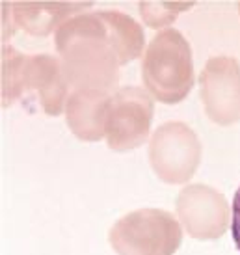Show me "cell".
Masks as SVG:
<instances>
[{"instance_id": "cell-10", "label": "cell", "mask_w": 240, "mask_h": 255, "mask_svg": "<svg viewBox=\"0 0 240 255\" xmlns=\"http://www.w3.org/2000/svg\"><path fill=\"white\" fill-rule=\"evenodd\" d=\"M90 6V2H11V17L15 28L45 37Z\"/></svg>"}, {"instance_id": "cell-1", "label": "cell", "mask_w": 240, "mask_h": 255, "mask_svg": "<svg viewBox=\"0 0 240 255\" xmlns=\"http://www.w3.org/2000/svg\"><path fill=\"white\" fill-rule=\"evenodd\" d=\"M114 11H90L64 22L54 34L65 78L73 90L110 93L120 80L121 41Z\"/></svg>"}, {"instance_id": "cell-6", "label": "cell", "mask_w": 240, "mask_h": 255, "mask_svg": "<svg viewBox=\"0 0 240 255\" xmlns=\"http://www.w3.org/2000/svg\"><path fill=\"white\" fill-rule=\"evenodd\" d=\"M175 211L184 231L198 241L220 239L231 220L226 196L207 184L184 186L177 196Z\"/></svg>"}, {"instance_id": "cell-4", "label": "cell", "mask_w": 240, "mask_h": 255, "mask_svg": "<svg viewBox=\"0 0 240 255\" xmlns=\"http://www.w3.org/2000/svg\"><path fill=\"white\" fill-rule=\"evenodd\" d=\"M147 155L156 177L168 184H184L201 162V142L186 123L168 121L153 132Z\"/></svg>"}, {"instance_id": "cell-9", "label": "cell", "mask_w": 240, "mask_h": 255, "mask_svg": "<svg viewBox=\"0 0 240 255\" xmlns=\"http://www.w3.org/2000/svg\"><path fill=\"white\" fill-rule=\"evenodd\" d=\"M110 97V93L99 90H73L64 110L71 132L84 142H99L106 136Z\"/></svg>"}, {"instance_id": "cell-5", "label": "cell", "mask_w": 240, "mask_h": 255, "mask_svg": "<svg viewBox=\"0 0 240 255\" xmlns=\"http://www.w3.org/2000/svg\"><path fill=\"white\" fill-rule=\"evenodd\" d=\"M153 97L138 86L112 93L106 116V143L114 151H130L145 143L153 121Z\"/></svg>"}, {"instance_id": "cell-7", "label": "cell", "mask_w": 240, "mask_h": 255, "mask_svg": "<svg viewBox=\"0 0 240 255\" xmlns=\"http://www.w3.org/2000/svg\"><path fill=\"white\" fill-rule=\"evenodd\" d=\"M199 86L209 120L224 127L240 120V64L237 58H211L199 75Z\"/></svg>"}, {"instance_id": "cell-13", "label": "cell", "mask_w": 240, "mask_h": 255, "mask_svg": "<svg viewBox=\"0 0 240 255\" xmlns=\"http://www.w3.org/2000/svg\"><path fill=\"white\" fill-rule=\"evenodd\" d=\"M231 233H233L235 246L240 252V184L235 192L233 205H231Z\"/></svg>"}, {"instance_id": "cell-11", "label": "cell", "mask_w": 240, "mask_h": 255, "mask_svg": "<svg viewBox=\"0 0 240 255\" xmlns=\"http://www.w3.org/2000/svg\"><path fill=\"white\" fill-rule=\"evenodd\" d=\"M26 62L28 56L21 54L9 45L2 49V107L6 108L26 93Z\"/></svg>"}, {"instance_id": "cell-8", "label": "cell", "mask_w": 240, "mask_h": 255, "mask_svg": "<svg viewBox=\"0 0 240 255\" xmlns=\"http://www.w3.org/2000/svg\"><path fill=\"white\" fill-rule=\"evenodd\" d=\"M34 90L39 95L47 116L56 118L65 110V103L71 93L60 58L50 54L28 56L26 62V92Z\"/></svg>"}, {"instance_id": "cell-12", "label": "cell", "mask_w": 240, "mask_h": 255, "mask_svg": "<svg viewBox=\"0 0 240 255\" xmlns=\"http://www.w3.org/2000/svg\"><path fill=\"white\" fill-rule=\"evenodd\" d=\"M194 2H140L141 21L149 28H164L177 19V15L190 9Z\"/></svg>"}, {"instance_id": "cell-14", "label": "cell", "mask_w": 240, "mask_h": 255, "mask_svg": "<svg viewBox=\"0 0 240 255\" xmlns=\"http://www.w3.org/2000/svg\"><path fill=\"white\" fill-rule=\"evenodd\" d=\"M237 7H239V13H240V2H239V4H237Z\"/></svg>"}, {"instance_id": "cell-2", "label": "cell", "mask_w": 240, "mask_h": 255, "mask_svg": "<svg viewBox=\"0 0 240 255\" xmlns=\"http://www.w3.org/2000/svg\"><path fill=\"white\" fill-rule=\"evenodd\" d=\"M141 80L149 95L164 105L186 99L194 86L192 49L186 37L175 28L158 32L141 60Z\"/></svg>"}, {"instance_id": "cell-3", "label": "cell", "mask_w": 240, "mask_h": 255, "mask_svg": "<svg viewBox=\"0 0 240 255\" xmlns=\"http://www.w3.org/2000/svg\"><path fill=\"white\" fill-rule=\"evenodd\" d=\"M118 255H173L181 248L179 220L162 209H138L120 218L108 235Z\"/></svg>"}]
</instances>
